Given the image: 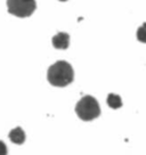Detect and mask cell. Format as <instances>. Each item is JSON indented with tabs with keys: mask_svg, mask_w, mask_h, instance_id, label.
Returning a JSON list of instances; mask_svg holds the SVG:
<instances>
[{
	"mask_svg": "<svg viewBox=\"0 0 146 155\" xmlns=\"http://www.w3.org/2000/svg\"><path fill=\"white\" fill-rule=\"evenodd\" d=\"M0 155H7V146L1 140H0Z\"/></svg>",
	"mask_w": 146,
	"mask_h": 155,
	"instance_id": "cell-8",
	"label": "cell"
},
{
	"mask_svg": "<svg viewBox=\"0 0 146 155\" xmlns=\"http://www.w3.org/2000/svg\"><path fill=\"white\" fill-rule=\"evenodd\" d=\"M47 79L54 87H66L74 79V72L71 64L65 61L56 62L48 68Z\"/></svg>",
	"mask_w": 146,
	"mask_h": 155,
	"instance_id": "cell-1",
	"label": "cell"
},
{
	"mask_svg": "<svg viewBox=\"0 0 146 155\" xmlns=\"http://www.w3.org/2000/svg\"><path fill=\"white\" fill-rule=\"evenodd\" d=\"M107 105L111 108H120L122 106V101L120 96L115 94H110L107 96Z\"/></svg>",
	"mask_w": 146,
	"mask_h": 155,
	"instance_id": "cell-6",
	"label": "cell"
},
{
	"mask_svg": "<svg viewBox=\"0 0 146 155\" xmlns=\"http://www.w3.org/2000/svg\"><path fill=\"white\" fill-rule=\"evenodd\" d=\"M7 8L14 16L29 17L37 8V2L35 0H7Z\"/></svg>",
	"mask_w": 146,
	"mask_h": 155,
	"instance_id": "cell-3",
	"label": "cell"
},
{
	"mask_svg": "<svg viewBox=\"0 0 146 155\" xmlns=\"http://www.w3.org/2000/svg\"><path fill=\"white\" fill-rule=\"evenodd\" d=\"M59 1H68V0H59Z\"/></svg>",
	"mask_w": 146,
	"mask_h": 155,
	"instance_id": "cell-9",
	"label": "cell"
},
{
	"mask_svg": "<svg viewBox=\"0 0 146 155\" xmlns=\"http://www.w3.org/2000/svg\"><path fill=\"white\" fill-rule=\"evenodd\" d=\"M8 137L14 144H17V145H22L25 141V132L21 127H16L13 130H10Z\"/></svg>",
	"mask_w": 146,
	"mask_h": 155,
	"instance_id": "cell-5",
	"label": "cell"
},
{
	"mask_svg": "<svg viewBox=\"0 0 146 155\" xmlns=\"http://www.w3.org/2000/svg\"><path fill=\"white\" fill-rule=\"evenodd\" d=\"M137 39L141 42L146 44V23H144L141 28H138V30H137Z\"/></svg>",
	"mask_w": 146,
	"mask_h": 155,
	"instance_id": "cell-7",
	"label": "cell"
},
{
	"mask_svg": "<svg viewBox=\"0 0 146 155\" xmlns=\"http://www.w3.org/2000/svg\"><path fill=\"white\" fill-rule=\"evenodd\" d=\"M77 115L83 121H91L101 114V107L93 96H83L75 106Z\"/></svg>",
	"mask_w": 146,
	"mask_h": 155,
	"instance_id": "cell-2",
	"label": "cell"
},
{
	"mask_svg": "<svg viewBox=\"0 0 146 155\" xmlns=\"http://www.w3.org/2000/svg\"><path fill=\"white\" fill-rule=\"evenodd\" d=\"M53 46L56 49H66L70 45V35L65 32H59L53 37Z\"/></svg>",
	"mask_w": 146,
	"mask_h": 155,
	"instance_id": "cell-4",
	"label": "cell"
}]
</instances>
